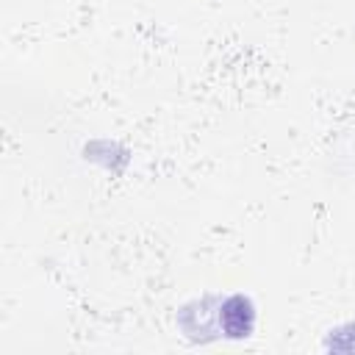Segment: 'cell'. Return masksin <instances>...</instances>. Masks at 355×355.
I'll use <instances>...</instances> for the list:
<instances>
[{
	"label": "cell",
	"instance_id": "cell-1",
	"mask_svg": "<svg viewBox=\"0 0 355 355\" xmlns=\"http://www.w3.org/2000/svg\"><path fill=\"white\" fill-rule=\"evenodd\" d=\"M219 324L227 338H247L255 327V308L244 294H233L222 300L219 308Z\"/></svg>",
	"mask_w": 355,
	"mask_h": 355
}]
</instances>
